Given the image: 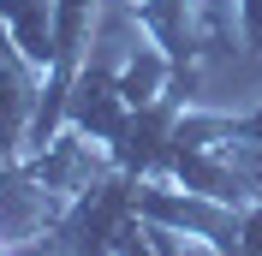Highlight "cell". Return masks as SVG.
Masks as SVG:
<instances>
[{
	"mask_svg": "<svg viewBox=\"0 0 262 256\" xmlns=\"http://www.w3.org/2000/svg\"><path fill=\"white\" fill-rule=\"evenodd\" d=\"M0 256H6V250H0Z\"/></svg>",
	"mask_w": 262,
	"mask_h": 256,
	"instance_id": "6da1fadb",
	"label": "cell"
}]
</instances>
